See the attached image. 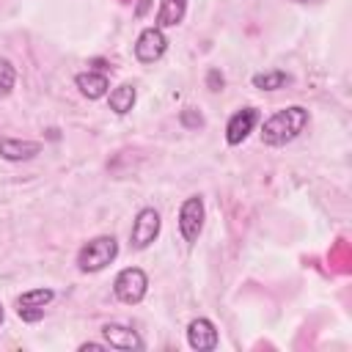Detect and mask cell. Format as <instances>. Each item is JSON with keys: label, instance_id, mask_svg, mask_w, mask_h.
Returning a JSON list of instances; mask_svg holds the SVG:
<instances>
[{"label": "cell", "instance_id": "cell-1", "mask_svg": "<svg viewBox=\"0 0 352 352\" xmlns=\"http://www.w3.org/2000/svg\"><path fill=\"white\" fill-rule=\"evenodd\" d=\"M308 121H311V116H308L305 107L289 104V107L272 113V116L261 124V143H264V146H275V148H278V146H286V143H292L294 138H300V135L305 132Z\"/></svg>", "mask_w": 352, "mask_h": 352}, {"label": "cell", "instance_id": "cell-2", "mask_svg": "<svg viewBox=\"0 0 352 352\" xmlns=\"http://www.w3.org/2000/svg\"><path fill=\"white\" fill-rule=\"evenodd\" d=\"M118 256V242L110 234H99L94 239H88L80 250H77V270L80 272H99L107 264H113Z\"/></svg>", "mask_w": 352, "mask_h": 352}, {"label": "cell", "instance_id": "cell-3", "mask_svg": "<svg viewBox=\"0 0 352 352\" xmlns=\"http://www.w3.org/2000/svg\"><path fill=\"white\" fill-rule=\"evenodd\" d=\"M148 292V278L140 267H124L113 280V294L124 305H138Z\"/></svg>", "mask_w": 352, "mask_h": 352}, {"label": "cell", "instance_id": "cell-4", "mask_svg": "<svg viewBox=\"0 0 352 352\" xmlns=\"http://www.w3.org/2000/svg\"><path fill=\"white\" fill-rule=\"evenodd\" d=\"M204 220H206V209H204V198L201 195H190L182 201L179 206V234L184 242H198L201 231H204Z\"/></svg>", "mask_w": 352, "mask_h": 352}, {"label": "cell", "instance_id": "cell-5", "mask_svg": "<svg viewBox=\"0 0 352 352\" xmlns=\"http://www.w3.org/2000/svg\"><path fill=\"white\" fill-rule=\"evenodd\" d=\"M160 228H162V220H160V212L154 206H146L135 214V223H132V231H129V245L135 250H146L157 236H160Z\"/></svg>", "mask_w": 352, "mask_h": 352}, {"label": "cell", "instance_id": "cell-6", "mask_svg": "<svg viewBox=\"0 0 352 352\" xmlns=\"http://www.w3.org/2000/svg\"><path fill=\"white\" fill-rule=\"evenodd\" d=\"M165 50H168V38H165L162 28H157V25L143 28V30L138 33V38H135V58H138L140 63H154V60H160V58L165 55Z\"/></svg>", "mask_w": 352, "mask_h": 352}, {"label": "cell", "instance_id": "cell-7", "mask_svg": "<svg viewBox=\"0 0 352 352\" xmlns=\"http://www.w3.org/2000/svg\"><path fill=\"white\" fill-rule=\"evenodd\" d=\"M187 344H190L192 349H198V352H212V349H217L220 336H217L214 322L206 319V316L192 319V322L187 324Z\"/></svg>", "mask_w": 352, "mask_h": 352}, {"label": "cell", "instance_id": "cell-8", "mask_svg": "<svg viewBox=\"0 0 352 352\" xmlns=\"http://www.w3.org/2000/svg\"><path fill=\"white\" fill-rule=\"evenodd\" d=\"M102 338H104V344L110 346V349H126V352H140L146 344H143V338L138 336V330H132V327H126V324H118V322H107V324H102Z\"/></svg>", "mask_w": 352, "mask_h": 352}, {"label": "cell", "instance_id": "cell-9", "mask_svg": "<svg viewBox=\"0 0 352 352\" xmlns=\"http://www.w3.org/2000/svg\"><path fill=\"white\" fill-rule=\"evenodd\" d=\"M256 124H258V110H256V107H242V110H236V113L228 118V124H226V143H228V146H239V143L253 132Z\"/></svg>", "mask_w": 352, "mask_h": 352}, {"label": "cell", "instance_id": "cell-10", "mask_svg": "<svg viewBox=\"0 0 352 352\" xmlns=\"http://www.w3.org/2000/svg\"><path fill=\"white\" fill-rule=\"evenodd\" d=\"M41 154L38 140H22V138H0V157L8 162H25Z\"/></svg>", "mask_w": 352, "mask_h": 352}, {"label": "cell", "instance_id": "cell-11", "mask_svg": "<svg viewBox=\"0 0 352 352\" xmlns=\"http://www.w3.org/2000/svg\"><path fill=\"white\" fill-rule=\"evenodd\" d=\"M74 85L80 88V94H82L85 99H102V96H107V91H110L107 74H104V72H96V69L80 72V74L74 77Z\"/></svg>", "mask_w": 352, "mask_h": 352}, {"label": "cell", "instance_id": "cell-12", "mask_svg": "<svg viewBox=\"0 0 352 352\" xmlns=\"http://www.w3.org/2000/svg\"><path fill=\"white\" fill-rule=\"evenodd\" d=\"M187 14V0H160V8H157V16H154V25L157 28H176L182 25Z\"/></svg>", "mask_w": 352, "mask_h": 352}, {"label": "cell", "instance_id": "cell-13", "mask_svg": "<svg viewBox=\"0 0 352 352\" xmlns=\"http://www.w3.org/2000/svg\"><path fill=\"white\" fill-rule=\"evenodd\" d=\"M135 102H138V88L132 82H121L107 94V104L116 116H126L135 107Z\"/></svg>", "mask_w": 352, "mask_h": 352}, {"label": "cell", "instance_id": "cell-14", "mask_svg": "<svg viewBox=\"0 0 352 352\" xmlns=\"http://www.w3.org/2000/svg\"><path fill=\"white\" fill-rule=\"evenodd\" d=\"M292 82V77L280 69H270V72H261V74H253V85L258 91H280Z\"/></svg>", "mask_w": 352, "mask_h": 352}, {"label": "cell", "instance_id": "cell-15", "mask_svg": "<svg viewBox=\"0 0 352 352\" xmlns=\"http://www.w3.org/2000/svg\"><path fill=\"white\" fill-rule=\"evenodd\" d=\"M55 300V292L52 289H28V292H22L19 297H16V308H44V305H50Z\"/></svg>", "mask_w": 352, "mask_h": 352}, {"label": "cell", "instance_id": "cell-16", "mask_svg": "<svg viewBox=\"0 0 352 352\" xmlns=\"http://www.w3.org/2000/svg\"><path fill=\"white\" fill-rule=\"evenodd\" d=\"M16 85V69L8 58H0V99H6Z\"/></svg>", "mask_w": 352, "mask_h": 352}, {"label": "cell", "instance_id": "cell-17", "mask_svg": "<svg viewBox=\"0 0 352 352\" xmlns=\"http://www.w3.org/2000/svg\"><path fill=\"white\" fill-rule=\"evenodd\" d=\"M330 264L336 267V270H341V272H346V264H349V248H346V242L344 239H338L336 245H333V250H330Z\"/></svg>", "mask_w": 352, "mask_h": 352}, {"label": "cell", "instance_id": "cell-18", "mask_svg": "<svg viewBox=\"0 0 352 352\" xmlns=\"http://www.w3.org/2000/svg\"><path fill=\"white\" fill-rule=\"evenodd\" d=\"M179 124H182L184 129H201V126H204V116H201L195 107H184V110L179 113Z\"/></svg>", "mask_w": 352, "mask_h": 352}, {"label": "cell", "instance_id": "cell-19", "mask_svg": "<svg viewBox=\"0 0 352 352\" xmlns=\"http://www.w3.org/2000/svg\"><path fill=\"white\" fill-rule=\"evenodd\" d=\"M223 85H226V77L220 74V69H209L206 72V88L212 94H217V91H223Z\"/></svg>", "mask_w": 352, "mask_h": 352}, {"label": "cell", "instance_id": "cell-20", "mask_svg": "<svg viewBox=\"0 0 352 352\" xmlns=\"http://www.w3.org/2000/svg\"><path fill=\"white\" fill-rule=\"evenodd\" d=\"M16 314H19V319H22V322H28V324H33V322L44 319V308H16Z\"/></svg>", "mask_w": 352, "mask_h": 352}, {"label": "cell", "instance_id": "cell-21", "mask_svg": "<svg viewBox=\"0 0 352 352\" xmlns=\"http://www.w3.org/2000/svg\"><path fill=\"white\" fill-rule=\"evenodd\" d=\"M88 349H107V344L102 341V344H96V341H85V344H80V352H88Z\"/></svg>", "mask_w": 352, "mask_h": 352}, {"label": "cell", "instance_id": "cell-22", "mask_svg": "<svg viewBox=\"0 0 352 352\" xmlns=\"http://www.w3.org/2000/svg\"><path fill=\"white\" fill-rule=\"evenodd\" d=\"M91 69H96V72H104V74H107V60H104V58H94V60H91Z\"/></svg>", "mask_w": 352, "mask_h": 352}, {"label": "cell", "instance_id": "cell-23", "mask_svg": "<svg viewBox=\"0 0 352 352\" xmlns=\"http://www.w3.org/2000/svg\"><path fill=\"white\" fill-rule=\"evenodd\" d=\"M148 6H151V0H140L138 8H135V16H143V14L148 11Z\"/></svg>", "mask_w": 352, "mask_h": 352}, {"label": "cell", "instance_id": "cell-24", "mask_svg": "<svg viewBox=\"0 0 352 352\" xmlns=\"http://www.w3.org/2000/svg\"><path fill=\"white\" fill-rule=\"evenodd\" d=\"M3 319H6V311H3V302H0V324H3Z\"/></svg>", "mask_w": 352, "mask_h": 352}, {"label": "cell", "instance_id": "cell-25", "mask_svg": "<svg viewBox=\"0 0 352 352\" xmlns=\"http://www.w3.org/2000/svg\"><path fill=\"white\" fill-rule=\"evenodd\" d=\"M118 3H124V6H126V3H132V0H118Z\"/></svg>", "mask_w": 352, "mask_h": 352}]
</instances>
